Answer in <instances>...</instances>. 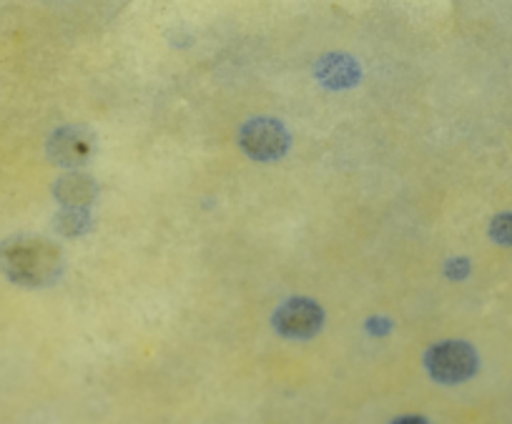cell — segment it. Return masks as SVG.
<instances>
[{"instance_id":"obj_7","label":"cell","mask_w":512,"mask_h":424,"mask_svg":"<svg viewBox=\"0 0 512 424\" xmlns=\"http://www.w3.org/2000/svg\"><path fill=\"white\" fill-rule=\"evenodd\" d=\"M317 76L329 88H349L359 78V63L349 56H327L319 63Z\"/></svg>"},{"instance_id":"obj_9","label":"cell","mask_w":512,"mask_h":424,"mask_svg":"<svg viewBox=\"0 0 512 424\" xmlns=\"http://www.w3.org/2000/svg\"><path fill=\"white\" fill-rule=\"evenodd\" d=\"M492 239L500 241V244H512V214H502L492 221L490 229Z\"/></svg>"},{"instance_id":"obj_4","label":"cell","mask_w":512,"mask_h":424,"mask_svg":"<svg viewBox=\"0 0 512 424\" xmlns=\"http://www.w3.org/2000/svg\"><path fill=\"white\" fill-rule=\"evenodd\" d=\"M324 312L312 299H289L274 314V327L279 334L292 339H309L322 329Z\"/></svg>"},{"instance_id":"obj_2","label":"cell","mask_w":512,"mask_h":424,"mask_svg":"<svg viewBox=\"0 0 512 424\" xmlns=\"http://www.w3.org/2000/svg\"><path fill=\"white\" fill-rule=\"evenodd\" d=\"M239 144L254 161H277L289 151V133L282 121L254 118L241 128Z\"/></svg>"},{"instance_id":"obj_1","label":"cell","mask_w":512,"mask_h":424,"mask_svg":"<svg viewBox=\"0 0 512 424\" xmlns=\"http://www.w3.org/2000/svg\"><path fill=\"white\" fill-rule=\"evenodd\" d=\"M0 271L21 287H48L61 276L63 254L41 236H13L0 244Z\"/></svg>"},{"instance_id":"obj_6","label":"cell","mask_w":512,"mask_h":424,"mask_svg":"<svg viewBox=\"0 0 512 424\" xmlns=\"http://www.w3.org/2000/svg\"><path fill=\"white\" fill-rule=\"evenodd\" d=\"M63 209H88L96 199V181L86 174H68L53 189Z\"/></svg>"},{"instance_id":"obj_10","label":"cell","mask_w":512,"mask_h":424,"mask_svg":"<svg viewBox=\"0 0 512 424\" xmlns=\"http://www.w3.org/2000/svg\"><path fill=\"white\" fill-rule=\"evenodd\" d=\"M395 424H427L425 417H402Z\"/></svg>"},{"instance_id":"obj_3","label":"cell","mask_w":512,"mask_h":424,"mask_svg":"<svg viewBox=\"0 0 512 424\" xmlns=\"http://www.w3.org/2000/svg\"><path fill=\"white\" fill-rule=\"evenodd\" d=\"M427 372L442 384L465 382L475 374L477 354L465 342H442L427 352Z\"/></svg>"},{"instance_id":"obj_8","label":"cell","mask_w":512,"mask_h":424,"mask_svg":"<svg viewBox=\"0 0 512 424\" xmlns=\"http://www.w3.org/2000/svg\"><path fill=\"white\" fill-rule=\"evenodd\" d=\"M88 226H91V216L88 209H63L58 214V231L66 236H81L86 234Z\"/></svg>"},{"instance_id":"obj_5","label":"cell","mask_w":512,"mask_h":424,"mask_svg":"<svg viewBox=\"0 0 512 424\" xmlns=\"http://www.w3.org/2000/svg\"><path fill=\"white\" fill-rule=\"evenodd\" d=\"M93 136L86 128L66 126L56 131L48 141V154L58 166H81L93 156Z\"/></svg>"}]
</instances>
